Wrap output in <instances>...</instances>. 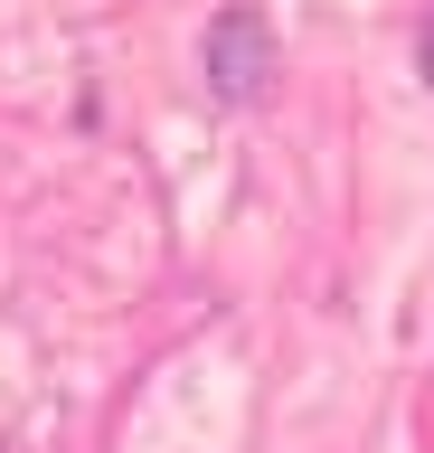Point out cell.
Wrapping results in <instances>:
<instances>
[{"label":"cell","instance_id":"cell-2","mask_svg":"<svg viewBox=\"0 0 434 453\" xmlns=\"http://www.w3.org/2000/svg\"><path fill=\"white\" fill-rule=\"evenodd\" d=\"M425 85H434V19H425Z\"/></svg>","mask_w":434,"mask_h":453},{"label":"cell","instance_id":"cell-1","mask_svg":"<svg viewBox=\"0 0 434 453\" xmlns=\"http://www.w3.org/2000/svg\"><path fill=\"white\" fill-rule=\"evenodd\" d=\"M274 76V38H264L255 10H227V19L208 28V85L217 95H255V85Z\"/></svg>","mask_w":434,"mask_h":453}]
</instances>
